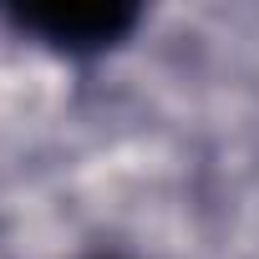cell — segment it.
Returning a JSON list of instances; mask_svg holds the SVG:
<instances>
[{"label": "cell", "mask_w": 259, "mask_h": 259, "mask_svg": "<svg viewBox=\"0 0 259 259\" xmlns=\"http://www.w3.org/2000/svg\"><path fill=\"white\" fill-rule=\"evenodd\" d=\"M16 31L56 46V51H71V56H87V51H107L117 41L133 36L138 26V6H16L6 11Z\"/></svg>", "instance_id": "6da1fadb"}]
</instances>
